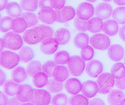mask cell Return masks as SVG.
I'll use <instances>...</instances> for the list:
<instances>
[{
	"instance_id": "obj_1",
	"label": "cell",
	"mask_w": 125,
	"mask_h": 105,
	"mask_svg": "<svg viewBox=\"0 0 125 105\" xmlns=\"http://www.w3.org/2000/svg\"><path fill=\"white\" fill-rule=\"evenodd\" d=\"M98 93L101 94L108 93L115 85V78L111 73L104 72L99 75L97 80Z\"/></svg>"
},
{
	"instance_id": "obj_2",
	"label": "cell",
	"mask_w": 125,
	"mask_h": 105,
	"mask_svg": "<svg viewBox=\"0 0 125 105\" xmlns=\"http://www.w3.org/2000/svg\"><path fill=\"white\" fill-rule=\"evenodd\" d=\"M4 44V47L12 50H20L23 45V39L19 34L14 32H7L2 37Z\"/></svg>"
},
{
	"instance_id": "obj_3",
	"label": "cell",
	"mask_w": 125,
	"mask_h": 105,
	"mask_svg": "<svg viewBox=\"0 0 125 105\" xmlns=\"http://www.w3.org/2000/svg\"><path fill=\"white\" fill-rule=\"evenodd\" d=\"M19 62V56L14 52L4 50L0 53V65L7 70H12L16 67Z\"/></svg>"
},
{
	"instance_id": "obj_4",
	"label": "cell",
	"mask_w": 125,
	"mask_h": 105,
	"mask_svg": "<svg viewBox=\"0 0 125 105\" xmlns=\"http://www.w3.org/2000/svg\"><path fill=\"white\" fill-rule=\"evenodd\" d=\"M23 39L29 45H36L44 39L43 31L39 26L31 28L23 33Z\"/></svg>"
},
{
	"instance_id": "obj_5",
	"label": "cell",
	"mask_w": 125,
	"mask_h": 105,
	"mask_svg": "<svg viewBox=\"0 0 125 105\" xmlns=\"http://www.w3.org/2000/svg\"><path fill=\"white\" fill-rule=\"evenodd\" d=\"M50 93L43 89H33L29 102L33 105H49L51 102Z\"/></svg>"
},
{
	"instance_id": "obj_6",
	"label": "cell",
	"mask_w": 125,
	"mask_h": 105,
	"mask_svg": "<svg viewBox=\"0 0 125 105\" xmlns=\"http://www.w3.org/2000/svg\"><path fill=\"white\" fill-rule=\"evenodd\" d=\"M85 61L79 56H73L71 57L68 63V68L71 75L78 77L81 75L85 69Z\"/></svg>"
},
{
	"instance_id": "obj_7",
	"label": "cell",
	"mask_w": 125,
	"mask_h": 105,
	"mask_svg": "<svg viewBox=\"0 0 125 105\" xmlns=\"http://www.w3.org/2000/svg\"><path fill=\"white\" fill-rule=\"evenodd\" d=\"M92 47L97 50H105L111 46V40L108 36L103 34H96L90 39Z\"/></svg>"
},
{
	"instance_id": "obj_8",
	"label": "cell",
	"mask_w": 125,
	"mask_h": 105,
	"mask_svg": "<svg viewBox=\"0 0 125 105\" xmlns=\"http://www.w3.org/2000/svg\"><path fill=\"white\" fill-rule=\"evenodd\" d=\"M56 21L61 23H66L73 19L76 15V12L73 7L71 6L64 7L61 10H56Z\"/></svg>"
},
{
	"instance_id": "obj_9",
	"label": "cell",
	"mask_w": 125,
	"mask_h": 105,
	"mask_svg": "<svg viewBox=\"0 0 125 105\" xmlns=\"http://www.w3.org/2000/svg\"><path fill=\"white\" fill-rule=\"evenodd\" d=\"M76 15L82 20H89L94 14V8L90 4L87 2L81 3L76 9Z\"/></svg>"
},
{
	"instance_id": "obj_10",
	"label": "cell",
	"mask_w": 125,
	"mask_h": 105,
	"mask_svg": "<svg viewBox=\"0 0 125 105\" xmlns=\"http://www.w3.org/2000/svg\"><path fill=\"white\" fill-rule=\"evenodd\" d=\"M58 42L55 38L44 39L41 42L40 50L42 53L46 55H52L55 53L58 48Z\"/></svg>"
},
{
	"instance_id": "obj_11",
	"label": "cell",
	"mask_w": 125,
	"mask_h": 105,
	"mask_svg": "<svg viewBox=\"0 0 125 105\" xmlns=\"http://www.w3.org/2000/svg\"><path fill=\"white\" fill-rule=\"evenodd\" d=\"M112 12V7L107 2H102L98 4L94 9V14L101 20H108L111 16Z\"/></svg>"
},
{
	"instance_id": "obj_12",
	"label": "cell",
	"mask_w": 125,
	"mask_h": 105,
	"mask_svg": "<svg viewBox=\"0 0 125 105\" xmlns=\"http://www.w3.org/2000/svg\"><path fill=\"white\" fill-rule=\"evenodd\" d=\"M39 20L45 24H52L56 21V12L53 8L41 9L38 12Z\"/></svg>"
},
{
	"instance_id": "obj_13",
	"label": "cell",
	"mask_w": 125,
	"mask_h": 105,
	"mask_svg": "<svg viewBox=\"0 0 125 105\" xmlns=\"http://www.w3.org/2000/svg\"><path fill=\"white\" fill-rule=\"evenodd\" d=\"M108 56L113 61H120L124 58L125 49L120 45H112L108 49Z\"/></svg>"
},
{
	"instance_id": "obj_14",
	"label": "cell",
	"mask_w": 125,
	"mask_h": 105,
	"mask_svg": "<svg viewBox=\"0 0 125 105\" xmlns=\"http://www.w3.org/2000/svg\"><path fill=\"white\" fill-rule=\"evenodd\" d=\"M33 93V88L30 85L22 84L21 85L16 93V98L21 102H29Z\"/></svg>"
},
{
	"instance_id": "obj_15",
	"label": "cell",
	"mask_w": 125,
	"mask_h": 105,
	"mask_svg": "<svg viewBox=\"0 0 125 105\" xmlns=\"http://www.w3.org/2000/svg\"><path fill=\"white\" fill-rule=\"evenodd\" d=\"M103 71V65L98 60H91L86 66V72L91 77H97Z\"/></svg>"
},
{
	"instance_id": "obj_16",
	"label": "cell",
	"mask_w": 125,
	"mask_h": 105,
	"mask_svg": "<svg viewBox=\"0 0 125 105\" xmlns=\"http://www.w3.org/2000/svg\"><path fill=\"white\" fill-rule=\"evenodd\" d=\"M82 88V84L80 82L79 80L77 78H69L66 80L65 83V88L66 91L71 94V95H76L78 94L81 91Z\"/></svg>"
},
{
	"instance_id": "obj_17",
	"label": "cell",
	"mask_w": 125,
	"mask_h": 105,
	"mask_svg": "<svg viewBox=\"0 0 125 105\" xmlns=\"http://www.w3.org/2000/svg\"><path fill=\"white\" fill-rule=\"evenodd\" d=\"M82 92L84 96L87 98L94 96L98 92V86L97 82L93 80H87L82 83Z\"/></svg>"
},
{
	"instance_id": "obj_18",
	"label": "cell",
	"mask_w": 125,
	"mask_h": 105,
	"mask_svg": "<svg viewBox=\"0 0 125 105\" xmlns=\"http://www.w3.org/2000/svg\"><path fill=\"white\" fill-rule=\"evenodd\" d=\"M104 34L108 36H115L119 31V23L114 20H107L103 23L102 30Z\"/></svg>"
},
{
	"instance_id": "obj_19",
	"label": "cell",
	"mask_w": 125,
	"mask_h": 105,
	"mask_svg": "<svg viewBox=\"0 0 125 105\" xmlns=\"http://www.w3.org/2000/svg\"><path fill=\"white\" fill-rule=\"evenodd\" d=\"M125 99V94L122 90H114L107 96V101L111 105H119Z\"/></svg>"
},
{
	"instance_id": "obj_20",
	"label": "cell",
	"mask_w": 125,
	"mask_h": 105,
	"mask_svg": "<svg viewBox=\"0 0 125 105\" xmlns=\"http://www.w3.org/2000/svg\"><path fill=\"white\" fill-rule=\"evenodd\" d=\"M103 20L97 17H94L87 22V30L93 34H96L103 30Z\"/></svg>"
},
{
	"instance_id": "obj_21",
	"label": "cell",
	"mask_w": 125,
	"mask_h": 105,
	"mask_svg": "<svg viewBox=\"0 0 125 105\" xmlns=\"http://www.w3.org/2000/svg\"><path fill=\"white\" fill-rule=\"evenodd\" d=\"M11 77L12 80L18 83L24 82L28 77L26 70H25L23 67H16L11 73Z\"/></svg>"
},
{
	"instance_id": "obj_22",
	"label": "cell",
	"mask_w": 125,
	"mask_h": 105,
	"mask_svg": "<svg viewBox=\"0 0 125 105\" xmlns=\"http://www.w3.org/2000/svg\"><path fill=\"white\" fill-rule=\"evenodd\" d=\"M54 38L59 45H65L71 39V32L65 28L58 29L54 35Z\"/></svg>"
},
{
	"instance_id": "obj_23",
	"label": "cell",
	"mask_w": 125,
	"mask_h": 105,
	"mask_svg": "<svg viewBox=\"0 0 125 105\" xmlns=\"http://www.w3.org/2000/svg\"><path fill=\"white\" fill-rule=\"evenodd\" d=\"M18 56L21 62L28 63L31 61L32 59L34 58V52L30 47L23 46L19 50Z\"/></svg>"
},
{
	"instance_id": "obj_24",
	"label": "cell",
	"mask_w": 125,
	"mask_h": 105,
	"mask_svg": "<svg viewBox=\"0 0 125 105\" xmlns=\"http://www.w3.org/2000/svg\"><path fill=\"white\" fill-rule=\"evenodd\" d=\"M22 7L21 4L17 2H10L6 7V12L7 15L12 18H16L20 17L22 13Z\"/></svg>"
},
{
	"instance_id": "obj_25",
	"label": "cell",
	"mask_w": 125,
	"mask_h": 105,
	"mask_svg": "<svg viewBox=\"0 0 125 105\" xmlns=\"http://www.w3.org/2000/svg\"><path fill=\"white\" fill-rule=\"evenodd\" d=\"M28 24L23 18H16L13 19L12 30L17 34H21L25 32L28 29Z\"/></svg>"
},
{
	"instance_id": "obj_26",
	"label": "cell",
	"mask_w": 125,
	"mask_h": 105,
	"mask_svg": "<svg viewBox=\"0 0 125 105\" xmlns=\"http://www.w3.org/2000/svg\"><path fill=\"white\" fill-rule=\"evenodd\" d=\"M53 78L55 80L63 82L66 80L69 77V70L63 65L57 66L53 71Z\"/></svg>"
},
{
	"instance_id": "obj_27",
	"label": "cell",
	"mask_w": 125,
	"mask_h": 105,
	"mask_svg": "<svg viewBox=\"0 0 125 105\" xmlns=\"http://www.w3.org/2000/svg\"><path fill=\"white\" fill-rule=\"evenodd\" d=\"M47 82L48 76L43 71H39L33 77V83L36 88H43L47 85Z\"/></svg>"
},
{
	"instance_id": "obj_28",
	"label": "cell",
	"mask_w": 125,
	"mask_h": 105,
	"mask_svg": "<svg viewBox=\"0 0 125 105\" xmlns=\"http://www.w3.org/2000/svg\"><path fill=\"white\" fill-rule=\"evenodd\" d=\"M19 86H20L19 83L15 82L14 80H9L4 82L3 90H4V92L7 96H14L15 95H16V93H17V91H18V88Z\"/></svg>"
},
{
	"instance_id": "obj_29",
	"label": "cell",
	"mask_w": 125,
	"mask_h": 105,
	"mask_svg": "<svg viewBox=\"0 0 125 105\" xmlns=\"http://www.w3.org/2000/svg\"><path fill=\"white\" fill-rule=\"evenodd\" d=\"M90 42V37L88 35L84 32H80L76 35L73 39V44L77 48H82L88 45Z\"/></svg>"
},
{
	"instance_id": "obj_30",
	"label": "cell",
	"mask_w": 125,
	"mask_h": 105,
	"mask_svg": "<svg viewBox=\"0 0 125 105\" xmlns=\"http://www.w3.org/2000/svg\"><path fill=\"white\" fill-rule=\"evenodd\" d=\"M63 83L62 82L58 81L55 78L50 79L48 80L47 84V88L50 93H60L63 88Z\"/></svg>"
},
{
	"instance_id": "obj_31",
	"label": "cell",
	"mask_w": 125,
	"mask_h": 105,
	"mask_svg": "<svg viewBox=\"0 0 125 105\" xmlns=\"http://www.w3.org/2000/svg\"><path fill=\"white\" fill-rule=\"evenodd\" d=\"M111 74L116 79H121L125 76V66L121 62H117L113 65L111 70Z\"/></svg>"
},
{
	"instance_id": "obj_32",
	"label": "cell",
	"mask_w": 125,
	"mask_h": 105,
	"mask_svg": "<svg viewBox=\"0 0 125 105\" xmlns=\"http://www.w3.org/2000/svg\"><path fill=\"white\" fill-rule=\"evenodd\" d=\"M21 18H23L26 22L28 24L29 28H33L35 27L38 23H39V18L38 15L36 14L31 12H23L21 15Z\"/></svg>"
},
{
	"instance_id": "obj_33",
	"label": "cell",
	"mask_w": 125,
	"mask_h": 105,
	"mask_svg": "<svg viewBox=\"0 0 125 105\" xmlns=\"http://www.w3.org/2000/svg\"><path fill=\"white\" fill-rule=\"evenodd\" d=\"M42 70V66L39 61H31L26 67V71L29 77H33L36 73Z\"/></svg>"
},
{
	"instance_id": "obj_34",
	"label": "cell",
	"mask_w": 125,
	"mask_h": 105,
	"mask_svg": "<svg viewBox=\"0 0 125 105\" xmlns=\"http://www.w3.org/2000/svg\"><path fill=\"white\" fill-rule=\"evenodd\" d=\"M112 17L119 24H125V7H118L112 12Z\"/></svg>"
},
{
	"instance_id": "obj_35",
	"label": "cell",
	"mask_w": 125,
	"mask_h": 105,
	"mask_svg": "<svg viewBox=\"0 0 125 105\" xmlns=\"http://www.w3.org/2000/svg\"><path fill=\"white\" fill-rule=\"evenodd\" d=\"M71 57L69 53L65 50H61L55 54L54 59L55 62L58 65H65L68 63Z\"/></svg>"
},
{
	"instance_id": "obj_36",
	"label": "cell",
	"mask_w": 125,
	"mask_h": 105,
	"mask_svg": "<svg viewBox=\"0 0 125 105\" xmlns=\"http://www.w3.org/2000/svg\"><path fill=\"white\" fill-rule=\"evenodd\" d=\"M69 105H88V98L82 94L73 95L68 100Z\"/></svg>"
},
{
	"instance_id": "obj_37",
	"label": "cell",
	"mask_w": 125,
	"mask_h": 105,
	"mask_svg": "<svg viewBox=\"0 0 125 105\" xmlns=\"http://www.w3.org/2000/svg\"><path fill=\"white\" fill-rule=\"evenodd\" d=\"M22 9L27 12H33L37 10L39 6L38 0H21Z\"/></svg>"
},
{
	"instance_id": "obj_38",
	"label": "cell",
	"mask_w": 125,
	"mask_h": 105,
	"mask_svg": "<svg viewBox=\"0 0 125 105\" xmlns=\"http://www.w3.org/2000/svg\"><path fill=\"white\" fill-rule=\"evenodd\" d=\"M13 19L10 16H4L0 20V32L7 33L12 29Z\"/></svg>"
},
{
	"instance_id": "obj_39",
	"label": "cell",
	"mask_w": 125,
	"mask_h": 105,
	"mask_svg": "<svg viewBox=\"0 0 125 105\" xmlns=\"http://www.w3.org/2000/svg\"><path fill=\"white\" fill-rule=\"evenodd\" d=\"M94 51L93 47L90 45L84 46L81 50V57L84 61H90L93 58Z\"/></svg>"
},
{
	"instance_id": "obj_40",
	"label": "cell",
	"mask_w": 125,
	"mask_h": 105,
	"mask_svg": "<svg viewBox=\"0 0 125 105\" xmlns=\"http://www.w3.org/2000/svg\"><path fill=\"white\" fill-rule=\"evenodd\" d=\"M68 102V96L63 93H58L55 94L51 99L52 105H67Z\"/></svg>"
},
{
	"instance_id": "obj_41",
	"label": "cell",
	"mask_w": 125,
	"mask_h": 105,
	"mask_svg": "<svg viewBox=\"0 0 125 105\" xmlns=\"http://www.w3.org/2000/svg\"><path fill=\"white\" fill-rule=\"evenodd\" d=\"M57 67V64L53 61H47L42 66V71L44 72L48 77H52L53 76V71L55 68Z\"/></svg>"
},
{
	"instance_id": "obj_42",
	"label": "cell",
	"mask_w": 125,
	"mask_h": 105,
	"mask_svg": "<svg viewBox=\"0 0 125 105\" xmlns=\"http://www.w3.org/2000/svg\"><path fill=\"white\" fill-rule=\"evenodd\" d=\"M87 21L86 20H82L78 17L74 18V26L76 29L77 31L80 32H84L87 31Z\"/></svg>"
},
{
	"instance_id": "obj_43",
	"label": "cell",
	"mask_w": 125,
	"mask_h": 105,
	"mask_svg": "<svg viewBox=\"0 0 125 105\" xmlns=\"http://www.w3.org/2000/svg\"><path fill=\"white\" fill-rule=\"evenodd\" d=\"M43 31V33H44V39H47V38H52V36L54 35V32H53V29L47 26V25H45V24H41L39 26Z\"/></svg>"
},
{
	"instance_id": "obj_44",
	"label": "cell",
	"mask_w": 125,
	"mask_h": 105,
	"mask_svg": "<svg viewBox=\"0 0 125 105\" xmlns=\"http://www.w3.org/2000/svg\"><path fill=\"white\" fill-rule=\"evenodd\" d=\"M65 0H51V5L53 9L61 10L65 7Z\"/></svg>"
},
{
	"instance_id": "obj_45",
	"label": "cell",
	"mask_w": 125,
	"mask_h": 105,
	"mask_svg": "<svg viewBox=\"0 0 125 105\" xmlns=\"http://www.w3.org/2000/svg\"><path fill=\"white\" fill-rule=\"evenodd\" d=\"M116 86L120 90H125V76L121 79H118L115 80Z\"/></svg>"
},
{
	"instance_id": "obj_46",
	"label": "cell",
	"mask_w": 125,
	"mask_h": 105,
	"mask_svg": "<svg viewBox=\"0 0 125 105\" xmlns=\"http://www.w3.org/2000/svg\"><path fill=\"white\" fill-rule=\"evenodd\" d=\"M39 5L41 9L52 8V5H51V0H39Z\"/></svg>"
},
{
	"instance_id": "obj_47",
	"label": "cell",
	"mask_w": 125,
	"mask_h": 105,
	"mask_svg": "<svg viewBox=\"0 0 125 105\" xmlns=\"http://www.w3.org/2000/svg\"><path fill=\"white\" fill-rule=\"evenodd\" d=\"M9 102V99L7 97V95L2 92L0 91V105H7Z\"/></svg>"
},
{
	"instance_id": "obj_48",
	"label": "cell",
	"mask_w": 125,
	"mask_h": 105,
	"mask_svg": "<svg viewBox=\"0 0 125 105\" xmlns=\"http://www.w3.org/2000/svg\"><path fill=\"white\" fill-rule=\"evenodd\" d=\"M88 105H105L103 100L100 98H94L89 102Z\"/></svg>"
},
{
	"instance_id": "obj_49",
	"label": "cell",
	"mask_w": 125,
	"mask_h": 105,
	"mask_svg": "<svg viewBox=\"0 0 125 105\" xmlns=\"http://www.w3.org/2000/svg\"><path fill=\"white\" fill-rule=\"evenodd\" d=\"M23 104V102H20L17 98L16 96H13L12 97L11 99H9V102H8V105H21Z\"/></svg>"
},
{
	"instance_id": "obj_50",
	"label": "cell",
	"mask_w": 125,
	"mask_h": 105,
	"mask_svg": "<svg viewBox=\"0 0 125 105\" xmlns=\"http://www.w3.org/2000/svg\"><path fill=\"white\" fill-rule=\"evenodd\" d=\"M6 81V74L3 70H0V86L3 85Z\"/></svg>"
},
{
	"instance_id": "obj_51",
	"label": "cell",
	"mask_w": 125,
	"mask_h": 105,
	"mask_svg": "<svg viewBox=\"0 0 125 105\" xmlns=\"http://www.w3.org/2000/svg\"><path fill=\"white\" fill-rule=\"evenodd\" d=\"M119 36L122 39V40L125 42V24H124L121 27V29L119 31Z\"/></svg>"
},
{
	"instance_id": "obj_52",
	"label": "cell",
	"mask_w": 125,
	"mask_h": 105,
	"mask_svg": "<svg viewBox=\"0 0 125 105\" xmlns=\"http://www.w3.org/2000/svg\"><path fill=\"white\" fill-rule=\"evenodd\" d=\"M8 4V0H0V11L6 9Z\"/></svg>"
},
{
	"instance_id": "obj_53",
	"label": "cell",
	"mask_w": 125,
	"mask_h": 105,
	"mask_svg": "<svg viewBox=\"0 0 125 105\" xmlns=\"http://www.w3.org/2000/svg\"><path fill=\"white\" fill-rule=\"evenodd\" d=\"M114 4L119 5V6H124L125 5V0H113Z\"/></svg>"
},
{
	"instance_id": "obj_54",
	"label": "cell",
	"mask_w": 125,
	"mask_h": 105,
	"mask_svg": "<svg viewBox=\"0 0 125 105\" xmlns=\"http://www.w3.org/2000/svg\"><path fill=\"white\" fill-rule=\"evenodd\" d=\"M4 48V44L3 42V39L0 37V53L3 51Z\"/></svg>"
},
{
	"instance_id": "obj_55",
	"label": "cell",
	"mask_w": 125,
	"mask_h": 105,
	"mask_svg": "<svg viewBox=\"0 0 125 105\" xmlns=\"http://www.w3.org/2000/svg\"><path fill=\"white\" fill-rule=\"evenodd\" d=\"M21 105H33L31 104L30 102H24V103H23Z\"/></svg>"
},
{
	"instance_id": "obj_56",
	"label": "cell",
	"mask_w": 125,
	"mask_h": 105,
	"mask_svg": "<svg viewBox=\"0 0 125 105\" xmlns=\"http://www.w3.org/2000/svg\"><path fill=\"white\" fill-rule=\"evenodd\" d=\"M125 105V99L121 102V103H120V105Z\"/></svg>"
},
{
	"instance_id": "obj_57",
	"label": "cell",
	"mask_w": 125,
	"mask_h": 105,
	"mask_svg": "<svg viewBox=\"0 0 125 105\" xmlns=\"http://www.w3.org/2000/svg\"><path fill=\"white\" fill-rule=\"evenodd\" d=\"M87 1H88L89 2H91V3H93V2H95L97 0H87Z\"/></svg>"
},
{
	"instance_id": "obj_58",
	"label": "cell",
	"mask_w": 125,
	"mask_h": 105,
	"mask_svg": "<svg viewBox=\"0 0 125 105\" xmlns=\"http://www.w3.org/2000/svg\"><path fill=\"white\" fill-rule=\"evenodd\" d=\"M103 1H105V2H109V1H112V0H103Z\"/></svg>"
},
{
	"instance_id": "obj_59",
	"label": "cell",
	"mask_w": 125,
	"mask_h": 105,
	"mask_svg": "<svg viewBox=\"0 0 125 105\" xmlns=\"http://www.w3.org/2000/svg\"><path fill=\"white\" fill-rule=\"evenodd\" d=\"M0 20H1V14H0Z\"/></svg>"
},
{
	"instance_id": "obj_60",
	"label": "cell",
	"mask_w": 125,
	"mask_h": 105,
	"mask_svg": "<svg viewBox=\"0 0 125 105\" xmlns=\"http://www.w3.org/2000/svg\"></svg>"
}]
</instances>
